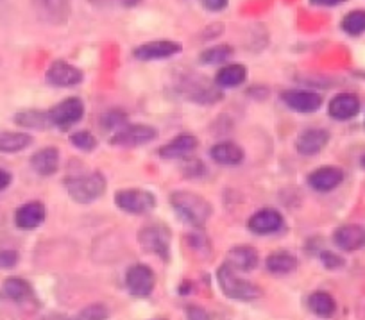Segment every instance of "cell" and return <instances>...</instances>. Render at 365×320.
I'll return each mask as SVG.
<instances>
[{
	"label": "cell",
	"instance_id": "cell-28",
	"mask_svg": "<svg viewBox=\"0 0 365 320\" xmlns=\"http://www.w3.org/2000/svg\"><path fill=\"white\" fill-rule=\"evenodd\" d=\"M2 295L9 301H26L31 295V287L27 281L19 279V277H11V279H6L2 284Z\"/></svg>",
	"mask_w": 365,
	"mask_h": 320
},
{
	"label": "cell",
	"instance_id": "cell-37",
	"mask_svg": "<svg viewBox=\"0 0 365 320\" xmlns=\"http://www.w3.org/2000/svg\"><path fill=\"white\" fill-rule=\"evenodd\" d=\"M227 2L230 0H202V4L208 11H222L227 8Z\"/></svg>",
	"mask_w": 365,
	"mask_h": 320
},
{
	"label": "cell",
	"instance_id": "cell-11",
	"mask_svg": "<svg viewBox=\"0 0 365 320\" xmlns=\"http://www.w3.org/2000/svg\"><path fill=\"white\" fill-rule=\"evenodd\" d=\"M83 79L84 73L77 66L61 61V59L52 63L47 70V81L52 86H76V84L83 83Z\"/></svg>",
	"mask_w": 365,
	"mask_h": 320
},
{
	"label": "cell",
	"instance_id": "cell-2",
	"mask_svg": "<svg viewBox=\"0 0 365 320\" xmlns=\"http://www.w3.org/2000/svg\"><path fill=\"white\" fill-rule=\"evenodd\" d=\"M217 279H219L222 294L235 299V301H255V299H258L262 295V290L256 284L242 279L230 263H224L217 270Z\"/></svg>",
	"mask_w": 365,
	"mask_h": 320
},
{
	"label": "cell",
	"instance_id": "cell-38",
	"mask_svg": "<svg viewBox=\"0 0 365 320\" xmlns=\"http://www.w3.org/2000/svg\"><path fill=\"white\" fill-rule=\"evenodd\" d=\"M188 320H210V315L199 306H190L188 308Z\"/></svg>",
	"mask_w": 365,
	"mask_h": 320
},
{
	"label": "cell",
	"instance_id": "cell-25",
	"mask_svg": "<svg viewBox=\"0 0 365 320\" xmlns=\"http://www.w3.org/2000/svg\"><path fill=\"white\" fill-rule=\"evenodd\" d=\"M33 143V136L27 133H0V153H20Z\"/></svg>",
	"mask_w": 365,
	"mask_h": 320
},
{
	"label": "cell",
	"instance_id": "cell-23",
	"mask_svg": "<svg viewBox=\"0 0 365 320\" xmlns=\"http://www.w3.org/2000/svg\"><path fill=\"white\" fill-rule=\"evenodd\" d=\"M213 160L219 165H227V167H233V165H240L242 160H244V150L237 145V143L224 142L219 143V145L213 147L210 150Z\"/></svg>",
	"mask_w": 365,
	"mask_h": 320
},
{
	"label": "cell",
	"instance_id": "cell-27",
	"mask_svg": "<svg viewBox=\"0 0 365 320\" xmlns=\"http://www.w3.org/2000/svg\"><path fill=\"white\" fill-rule=\"evenodd\" d=\"M297 267V259L289 252H274L267 258V270L276 276H283V274L292 272Z\"/></svg>",
	"mask_w": 365,
	"mask_h": 320
},
{
	"label": "cell",
	"instance_id": "cell-30",
	"mask_svg": "<svg viewBox=\"0 0 365 320\" xmlns=\"http://www.w3.org/2000/svg\"><path fill=\"white\" fill-rule=\"evenodd\" d=\"M342 31L349 36H360L365 33V11L364 9H354V11L347 13L340 24Z\"/></svg>",
	"mask_w": 365,
	"mask_h": 320
},
{
	"label": "cell",
	"instance_id": "cell-22",
	"mask_svg": "<svg viewBox=\"0 0 365 320\" xmlns=\"http://www.w3.org/2000/svg\"><path fill=\"white\" fill-rule=\"evenodd\" d=\"M31 167L34 168V172L43 177L54 174L59 167V150L54 147H47V149H41L31 158Z\"/></svg>",
	"mask_w": 365,
	"mask_h": 320
},
{
	"label": "cell",
	"instance_id": "cell-41",
	"mask_svg": "<svg viewBox=\"0 0 365 320\" xmlns=\"http://www.w3.org/2000/svg\"><path fill=\"white\" fill-rule=\"evenodd\" d=\"M140 0H122V4L124 6H136Z\"/></svg>",
	"mask_w": 365,
	"mask_h": 320
},
{
	"label": "cell",
	"instance_id": "cell-39",
	"mask_svg": "<svg viewBox=\"0 0 365 320\" xmlns=\"http://www.w3.org/2000/svg\"><path fill=\"white\" fill-rule=\"evenodd\" d=\"M344 2H347V0H310L312 6H319V8H335Z\"/></svg>",
	"mask_w": 365,
	"mask_h": 320
},
{
	"label": "cell",
	"instance_id": "cell-21",
	"mask_svg": "<svg viewBox=\"0 0 365 320\" xmlns=\"http://www.w3.org/2000/svg\"><path fill=\"white\" fill-rule=\"evenodd\" d=\"M199 140L192 135H181L178 138L172 140L170 143L163 145L160 149V156L165 160H178V158H185L197 147Z\"/></svg>",
	"mask_w": 365,
	"mask_h": 320
},
{
	"label": "cell",
	"instance_id": "cell-6",
	"mask_svg": "<svg viewBox=\"0 0 365 320\" xmlns=\"http://www.w3.org/2000/svg\"><path fill=\"white\" fill-rule=\"evenodd\" d=\"M115 204L125 213H145L156 206V197L147 190H120L115 195Z\"/></svg>",
	"mask_w": 365,
	"mask_h": 320
},
{
	"label": "cell",
	"instance_id": "cell-9",
	"mask_svg": "<svg viewBox=\"0 0 365 320\" xmlns=\"http://www.w3.org/2000/svg\"><path fill=\"white\" fill-rule=\"evenodd\" d=\"M154 272L147 265H133L125 274V284L128 290L135 297H147L154 290Z\"/></svg>",
	"mask_w": 365,
	"mask_h": 320
},
{
	"label": "cell",
	"instance_id": "cell-33",
	"mask_svg": "<svg viewBox=\"0 0 365 320\" xmlns=\"http://www.w3.org/2000/svg\"><path fill=\"white\" fill-rule=\"evenodd\" d=\"M108 309L103 304H90L79 313V320H106Z\"/></svg>",
	"mask_w": 365,
	"mask_h": 320
},
{
	"label": "cell",
	"instance_id": "cell-24",
	"mask_svg": "<svg viewBox=\"0 0 365 320\" xmlns=\"http://www.w3.org/2000/svg\"><path fill=\"white\" fill-rule=\"evenodd\" d=\"M245 79H247V70L244 65H227L220 68L215 76L217 86L220 88L240 86Z\"/></svg>",
	"mask_w": 365,
	"mask_h": 320
},
{
	"label": "cell",
	"instance_id": "cell-10",
	"mask_svg": "<svg viewBox=\"0 0 365 320\" xmlns=\"http://www.w3.org/2000/svg\"><path fill=\"white\" fill-rule=\"evenodd\" d=\"M181 51V45L175 43V41L168 40H158V41H149V43H143L140 47H136L133 51V56L140 61H156V59H167L175 56Z\"/></svg>",
	"mask_w": 365,
	"mask_h": 320
},
{
	"label": "cell",
	"instance_id": "cell-4",
	"mask_svg": "<svg viewBox=\"0 0 365 320\" xmlns=\"http://www.w3.org/2000/svg\"><path fill=\"white\" fill-rule=\"evenodd\" d=\"M138 242L143 251L160 256L167 262L170 256V231L161 224H150L138 233Z\"/></svg>",
	"mask_w": 365,
	"mask_h": 320
},
{
	"label": "cell",
	"instance_id": "cell-14",
	"mask_svg": "<svg viewBox=\"0 0 365 320\" xmlns=\"http://www.w3.org/2000/svg\"><path fill=\"white\" fill-rule=\"evenodd\" d=\"M247 227L255 234H272L283 227V217L272 207H267V210H259L249 219Z\"/></svg>",
	"mask_w": 365,
	"mask_h": 320
},
{
	"label": "cell",
	"instance_id": "cell-18",
	"mask_svg": "<svg viewBox=\"0 0 365 320\" xmlns=\"http://www.w3.org/2000/svg\"><path fill=\"white\" fill-rule=\"evenodd\" d=\"M329 142V133L324 129H308L296 140V149L303 156H314L319 154Z\"/></svg>",
	"mask_w": 365,
	"mask_h": 320
},
{
	"label": "cell",
	"instance_id": "cell-17",
	"mask_svg": "<svg viewBox=\"0 0 365 320\" xmlns=\"http://www.w3.org/2000/svg\"><path fill=\"white\" fill-rule=\"evenodd\" d=\"M45 206L38 200L33 202L24 204L22 207H19L15 213V224L20 229H36L38 226H41L45 220Z\"/></svg>",
	"mask_w": 365,
	"mask_h": 320
},
{
	"label": "cell",
	"instance_id": "cell-5",
	"mask_svg": "<svg viewBox=\"0 0 365 320\" xmlns=\"http://www.w3.org/2000/svg\"><path fill=\"white\" fill-rule=\"evenodd\" d=\"M34 13L48 26H63L72 15V0H31Z\"/></svg>",
	"mask_w": 365,
	"mask_h": 320
},
{
	"label": "cell",
	"instance_id": "cell-12",
	"mask_svg": "<svg viewBox=\"0 0 365 320\" xmlns=\"http://www.w3.org/2000/svg\"><path fill=\"white\" fill-rule=\"evenodd\" d=\"M282 100L285 102L287 108L297 113H314L322 105V97L315 91L289 90L282 93Z\"/></svg>",
	"mask_w": 365,
	"mask_h": 320
},
{
	"label": "cell",
	"instance_id": "cell-35",
	"mask_svg": "<svg viewBox=\"0 0 365 320\" xmlns=\"http://www.w3.org/2000/svg\"><path fill=\"white\" fill-rule=\"evenodd\" d=\"M321 259H322V265H324L326 269H340V267L344 265V259L331 251L322 252Z\"/></svg>",
	"mask_w": 365,
	"mask_h": 320
},
{
	"label": "cell",
	"instance_id": "cell-15",
	"mask_svg": "<svg viewBox=\"0 0 365 320\" xmlns=\"http://www.w3.org/2000/svg\"><path fill=\"white\" fill-rule=\"evenodd\" d=\"M333 240H335L336 247H340L342 251H358V249L365 247V227L358 226V224H347L335 231Z\"/></svg>",
	"mask_w": 365,
	"mask_h": 320
},
{
	"label": "cell",
	"instance_id": "cell-29",
	"mask_svg": "<svg viewBox=\"0 0 365 320\" xmlns=\"http://www.w3.org/2000/svg\"><path fill=\"white\" fill-rule=\"evenodd\" d=\"M308 306L319 316L333 315V311L336 308L335 299L329 294H326V291H315V294H312L310 299H308Z\"/></svg>",
	"mask_w": 365,
	"mask_h": 320
},
{
	"label": "cell",
	"instance_id": "cell-32",
	"mask_svg": "<svg viewBox=\"0 0 365 320\" xmlns=\"http://www.w3.org/2000/svg\"><path fill=\"white\" fill-rule=\"evenodd\" d=\"M72 143L77 147V149L86 150V153H90V150H93L97 147L96 136L91 135L90 131L76 133V135L72 136Z\"/></svg>",
	"mask_w": 365,
	"mask_h": 320
},
{
	"label": "cell",
	"instance_id": "cell-13",
	"mask_svg": "<svg viewBox=\"0 0 365 320\" xmlns=\"http://www.w3.org/2000/svg\"><path fill=\"white\" fill-rule=\"evenodd\" d=\"M181 93L194 102L213 104L220 98V91L215 86L206 83L205 79H187L181 84Z\"/></svg>",
	"mask_w": 365,
	"mask_h": 320
},
{
	"label": "cell",
	"instance_id": "cell-1",
	"mask_svg": "<svg viewBox=\"0 0 365 320\" xmlns=\"http://www.w3.org/2000/svg\"><path fill=\"white\" fill-rule=\"evenodd\" d=\"M170 202L178 217L195 227H202L212 215V206L205 197L192 192H174Z\"/></svg>",
	"mask_w": 365,
	"mask_h": 320
},
{
	"label": "cell",
	"instance_id": "cell-16",
	"mask_svg": "<svg viewBox=\"0 0 365 320\" xmlns=\"http://www.w3.org/2000/svg\"><path fill=\"white\" fill-rule=\"evenodd\" d=\"M328 111L335 120H351L360 111V98L353 93H339L331 98Z\"/></svg>",
	"mask_w": 365,
	"mask_h": 320
},
{
	"label": "cell",
	"instance_id": "cell-26",
	"mask_svg": "<svg viewBox=\"0 0 365 320\" xmlns=\"http://www.w3.org/2000/svg\"><path fill=\"white\" fill-rule=\"evenodd\" d=\"M15 122L26 129L52 128V122H51V118H48V111H36V110L22 111V113L16 115Z\"/></svg>",
	"mask_w": 365,
	"mask_h": 320
},
{
	"label": "cell",
	"instance_id": "cell-36",
	"mask_svg": "<svg viewBox=\"0 0 365 320\" xmlns=\"http://www.w3.org/2000/svg\"><path fill=\"white\" fill-rule=\"evenodd\" d=\"M19 263L16 251H0V269H13Z\"/></svg>",
	"mask_w": 365,
	"mask_h": 320
},
{
	"label": "cell",
	"instance_id": "cell-34",
	"mask_svg": "<svg viewBox=\"0 0 365 320\" xmlns=\"http://www.w3.org/2000/svg\"><path fill=\"white\" fill-rule=\"evenodd\" d=\"M125 118H128V115L122 113V111H118V110H113V111H110V113L104 115L103 125L106 129H120V128H124Z\"/></svg>",
	"mask_w": 365,
	"mask_h": 320
},
{
	"label": "cell",
	"instance_id": "cell-20",
	"mask_svg": "<svg viewBox=\"0 0 365 320\" xmlns=\"http://www.w3.org/2000/svg\"><path fill=\"white\" fill-rule=\"evenodd\" d=\"M226 263H230L235 270L249 272L258 265V252L249 245H237L227 252Z\"/></svg>",
	"mask_w": 365,
	"mask_h": 320
},
{
	"label": "cell",
	"instance_id": "cell-8",
	"mask_svg": "<svg viewBox=\"0 0 365 320\" xmlns=\"http://www.w3.org/2000/svg\"><path fill=\"white\" fill-rule=\"evenodd\" d=\"M156 136V129L150 128V125H125V128L118 129V131L115 133V136H111L110 143L117 147H138L143 145V143L153 142Z\"/></svg>",
	"mask_w": 365,
	"mask_h": 320
},
{
	"label": "cell",
	"instance_id": "cell-43",
	"mask_svg": "<svg viewBox=\"0 0 365 320\" xmlns=\"http://www.w3.org/2000/svg\"><path fill=\"white\" fill-rule=\"evenodd\" d=\"M154 320H167V319H154Z\"/></svg>",
	"mask_w": 365,
	"mask_h": 320
},
{
	"label": "cell",
	"instance_id": "cell-31",
	"mask_svg": "<svg viewBox=\"0 0 365 320\" xmlns=\"http://www.w3.org/2000/svg\"><path fill=\"white\" fill-rule=\"evenodd\" d=\"M233 58V48L230 45H217V47L206 48L199 59L202 65H219V63H226Z\"/></svg>",
	"mask_w": 365,
	"mask_h": 320
},
{
	"label": "cell",
	"instance_id": "cell-19",
	"mask_svg": "<svg viewBox=\"0 0 365 320\" xmlns=\"http://www.w3.org/2000/svg\"><path fill=\"white\" fill-rule=\"evenodd\" d=\"M344 172L336 167H322L312 172L308 177V185L317 192H331L342 182Z\"/></svg>",
	"mask_w": 365,
	"mask_h": 320
},
{
	"label": "cell",
	"instance_id": "cell-42",
	"mask_svg": "<svg viewBox=\"0 0 365 320\" xmlns=\"http://www.w3.org/2000/svg\"><path fill=\"white\" fill-rule=\"evenodd\" d=\"M361 167H364V168H365V156H364V158H361Z\"/></svg>",
	"mask_w": 365,
	"mask_h": 320
},
{
	"label": "cell",
	"instance_id": "cell-7",
	"mask_svg": "<svg viewBox=\"0 0 365 320\" xmlns=\"http://www.w3.org/2000/svg\"><path fill=\"white\" fill-rule=\"evenodd\" d=\"M84 115V104L81 98L70 97L63 102L56 104L52 110H48V118L56 128H68L77 124Z\"/></svg>",
	"mask_w": 365,
	"mask_h": 320
},
{
	"label": "cell",
	"instance_id": "cell-3",
	"mask_svg": "<svg viewBox=\"0 0 365 320\" xmlns=\"http://www.w3.org/2000/svg\"><path fill=\"white\" fill-rule=\"evenodd\" d=\"M65 188L73 200H77L79 204H90L103 197L104 190H106V179L99 172H93V174L81 175V177H68L65 181Z\"/></svg>",
	"mask_w": 365,
	"mask_h": 320
},
{
	"label": "cell",
	"instance_id": "cell-40",
	"mask_svg": "<svg viewBox=\"0 0 365 320\" xmlns=\"http://www.w3.org/2000/svg\"><path fill=\"white\" fill-rule=\"evenodd\" d=\"M9 185H11V174L0 168V192L8 188Z\"/></svg>",
	"mask_w": 365,
	"mask_h": 320
}]
</instances>
